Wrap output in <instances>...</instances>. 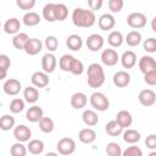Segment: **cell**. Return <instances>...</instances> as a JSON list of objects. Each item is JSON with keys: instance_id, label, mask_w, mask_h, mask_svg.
<instances>
[{"instance_id": "28", "label": "cell", "mask_w": 156, "mask_h": 156, "mask_svg": "<svg viewBox=\"0 0 156 156\" xmlns=\"http://www.w3.org/2000/svg\"><path fill=\"white\" fill-rule=\"evenodd\" d=\"M23 98L28 104H35L39 99V91L35 87H27L23 90Z\"/></svg>"}, {"instance_id": "41", "label": "cell", "mask_w": 156, "mask_h": 156, "mask_svg": "<svg viewBox=\"0 0 156 156\" xmlns=\"http://www.w3.org/2000/svg\"><path fill=\"white\" fill-rule=\"evenodd\" d=\"M44 44H45V46L48 49V52H54L58 48V39L55 35H48L45 38Z\"/></svg>"}, {"instance_id": "51", "label": "cell", "mask_w": 156, "mask_h": 156, "mask_svg": "<svg viewBox=\"0 0 156 156\" xmlns=\"http://www.w3.org/2000/svg\"><path fill=\"white\" fill-rule=\"evenodd\" d=\"M7 77V72L4 69H0V80H4Z\"/></svg>"}, {"instance_id": "8", "label": "cell", "mask_w": 156, "mask_h": 156, "mask_svg": "<svg viewBox=\"0 0 156 156\" xmlns=\"http://www.w3.org/2000/svg\"><path fill=\"white\" fill-rule=\"evenodd\" d=\"M2 89H4V93L9 96H15L17 95L21 89H22V85H21V82L18 79H15V78H9L7 80H5L4 85H2Z\"/></svg>"}, {"instance_id": "21", "label": "cell", "mask_w": 156, "mask_h": 156, "mask_svg": "<svg viewBox=\"0 0 156 156\" xmlns=\"http://www.w3.org/2000/svg\"><path fill=\"white\" fill-rule=\"evenodd\" d=\"M119 60H121L122 66H123L124 68L129 69V68H133V67L135 66V63H136V55H135L134 51L127 50V51H124V52L122 54V56H121Z\"/></svg>"}, {"instance_id": "53", "label": "cell", "mask_w": 156, "mask_h": 156, "mask_svg": "<svg viewBox=\"0 0 156 156\" xmlns=\"http://www.w3.org/2000/svg\"><path fill=\"white\" fill-rule=\"evenodd\" d=\"M45 156H58V154H57V152H54V151H50V152H48Z\"/></svg>"}, {"instance_id": "27", "label": "cell", "mask_w": 156, "mask_h": 156, "mask_svg": "<svg viewBox=\"0 0 156 156\" xmlns=\"http://www.w3.org/2000/svg\"><path fill=\"white\" fill-rule=\"evenodd\" d=\"M28 40H29L28 34L20 32V33H17L16 35H13V38H12V45H13V48L17 49V50H23Z\"/></svg>"}, {"instance_id": "24", "label": "cell", "mask_w": 156, "mask_h": 156, "mask_svg": "<svg viewBox=\"0 0 156 156\" xmlns=\"http://www.w3.org/2000/svg\"><path fill=\"white\" fill-rule=\"evenodd\" d=\"M82 119H83L84 124L88 126V127H94L99 122L98 113L93 110H84L83 113H82Z\"/></svg>"}, {"instance_id": "33", "label": "cell", "mask_w": 156, "mask_h": 156, "mask_svg": "<svg viewBox=\"0 0 156 156\" xmlns=\"http://www.w3.org/2000/svg\"><path fill=\"white\" fill-rule=\"evenodd\" d=\"M105 130H106V133H107L108 135H111V136H118V135L122 134L123 128H122V127L113 119V121H110V122L106 123V126H105Z\"/></svg>"}, {"instance_id": "2", "label": "cell", "mask_w": 156, "mask_h": 156, "mask_svg": "<svg viewBox=\"0 0 156 156\" xmlns=\"http://www.w3.org/2000/svg\"><path fill=\"white\" fill-rule=\"evenodd\" d=\"M105 72L104 68L100 63H91L89 65L88 69H87V80H88V85L90 88H100L104 83H105Z\"/></svg>"}, {"instance_id": "23", "label": "cell", "mask_w": 156, "mask_h": 156, "mask_svg": "<svg viewBox=\"0 0 156 156\" xmlns=\"http://www.w3.org/2000/svg\"><path fill=\"white\" fill-rule=\"evenodd\" d=\"M66 45L72 51H79L83 46V39L78 34H71L66 39Z\"/></svg>"}, {"instance_id": "26", "label": "cell", "mask_w": 156, "mask_h": 156, "mask_svg": "<svg viewBox=\"0 0 156 156\" xmlns=\"http://www.w3.org/2000/svg\"><path fill=\"white\" fill-rule=\"evenodd\" d=\"M22 21H23V23H24L27 27H34V26L39 24L41 20H40L39 13H37V12H34V11H28V12H26V13L23 15Z\"/></svg>"}, {"instance_id": "19", "label": "cell", "mask_w": 156, "mask_h": 156, "mask_svg": "<svg viewBox=\"0 0 156 156\" xmlns=\"http://www.w3.org/2000/svg\"><path fill=\"white\" fill-rule=\"evenodd\" d=\"M69 102H71V106H72L73 108L80 110V108L85 107V105H87V102H88V98H87V95H85L84 93L77 91V93H74V94L71 96Z\"/></svg>"}, {"instance_id": "25", "label": "cell", "mask_w": 156, "mask_h": 156, "mask_svg": "<svg viewBox=\"0 0 156 156\" xmlns=\"http://www.w3.org/2000/svg\"><path fill=\"white\" fill-rule=\"evenodd\" d=\"M124 41V37L119 30H111L107 37V43L112 48H119Z\"/></svg>"}, {"instance_id": "10", "label": "cell", "mask_w": 156, "mask_h": 156, "mask_svg": "<svg viewBox=\"0 0 156 156\" xmlns=\"http://www.w3.org/2000/svg\"><path fill=\"white\" fill-rule=\"evenodd\" d=\"M85 44H87V48H88L90 51H94V52H95V51H99V50H101V49L104 48L105 40H104V38H102L100 34L94 33V34H90V35L88 37Z\"/></svg>"}, {"instance_id": "16", "label": "cell", "mask_w": 156, "mask_h": 156, "mask_svg": "<svg viewBox=\"0 0 156 156\" xmlns=\"http://www.w3.org/2000/svg\"><path fill=\"white\" fill-rule=\"evenodd\" d=\"M98 24H99V28H100L101 30L107 32V30H111V29L115 27L116 20H115V17H113L111 13H104V15H101V16L99 17Z\"/></svg>"}, {"instance_id": "39", "label": "cell", "mask_w": 156, "mask_h": 156, "mask_svg": "<svg viewBox=\"0 0 156 156\" xmlns=\"http://www.w3.org/2000/svg\"><path fill=\"white\" fill-rule=\"evenodd\" d=\"M106 155L107 156H121L122 155V147L119 144L115 143V141H111L106 145Z\"/></svg>"}, {"instance_id": "45", "label": "cell", "mask_w": 156, "mask_h": 156, "mask_svg": "<svg viewBox=\"0 0 156 156\" xmlns=\"http://www.w3.org/2000/svg\"><path fill=\"white\" fill-rule=\"evenodd\" d=\"M107 5H108L110 11L112 13H116V12H119L123 9L124 2H123V0H108Z\"/></svg>"}, {"instance_id": "49", "label": "cell", "mask_w": 156, "mask_h": 156, "mask_svg": "<svg viewBox=\"0 0 156 156\" xmlns=\"http://www.w3.org/2000/svg\"><path fill=\"white\" fill-rule=\"evenodd\" d=\"M145 145L146 147L151 149L152 151L156 149V135L155 134H150L146 136V140H145Z\"/></svg>"}, {"instance_id": "42", "label": "cell", "mask_w": 156, "mask_h": 156, "mask_svg": "<svg viewBox=\"0 0 156 156\" xmlns=\"http://www.w3.org/2000/svg\"><path fill=\"white\" fill-rule=\"evenodd\" d=\"M83 72H84V65H83V62L80 60H78V58L74 57V60H73V62L71 65V68H69V73H72L74 76H80Z\"/></svg>"}, {"instance_id": "30", "label": "cell", "mask_w": 156, "mask_h": 156, "mask_svg": "<svg viewBox=\"0 0 156 156\" xmlns=\"http://www.w3.org/2000/svg\"><path fill=\"white\" fill-rule=\"evenodd\" d=\"M27 151L32 155H40L44 151V143L40 139H32L27 145Z\"/></svg>"}, {"instance_id": "32", "label": "cell", "mask_w": 156, "mask_h": 156, "mask_svg": "<svg viewBox=\"0 0 156 156\" xmlns=\"http://www.w3.org/2000/svg\"><path fill=\"white\" fill-rule=\"evenodd\" d=\"M15 123L16 121L12 115H4L0 117V129L4 132H7L15 128Z\"/></svg>"}, {"instance_id": "43", "label": "cell", "mask_w": 156, "mask_h": 156, "mask_svg": "<svg viewBox=\"0 0 156 156\" xmlns=\"http://www.w3.org/2000/svg\"><path fill=\"white\" fill-rule=\"evenodd\" d=\"M143 48L146 52H150V54L156 52V38L150 37V38L145 39L143 43Z\"/></svg>"}, {"instance_id": "17", "label": "cell", "mask_w": 156, "mask_h": 156, "mask_svg": "<svg viewBox=\"0 0 156 156\" xmlns=\"http://www.w3.org/2000/svg\"><path fill=\"white\" fill-rule=\"evenodd\" d=\"M43 116H44V111H43V108H41L40 106H38V105L30 106V107L27 110V112H26V118H27V121H29V122H32V123H38V122L43 118Z\"/></svg>"}, {"instance_id": "4", "label": "cell", "mask_w": 156, "mask_h": 156, "mask_svg": "<svg viewBox=\"0 0 156 156\" xmlns=\"http://www.w3.org/2000/svg\"><path fill=\"white\" fill-rule=\"evenodd\" d=\"M56 147H57V151H58L60 155L69 156L76 151V141L72 138L65 136V138H61L57 141Z\"/></svg>"}, {"instance_id": "7", "label": "cell", "mask_w": 156, "mask_h": 156, "mask_svg": "<svg viewBox=\"0 0 156 156\" xmlns=\"http://www.w3.org/2000/svg\"><path fill=\"white\" fill-rule=\"evenodd\" d=\"M100 58H101V62L105 66H108V67H112V66L117 65V62L119 61V56H118V54H117V51L115 49H105V50H102Z\"/></svg>"}, {"instance_id": "13", "label": "cell", "mask_w": 156, "mask_h": 156, "mask_svg": "<svg viewBox=\"0 0 156 156\" xmlns=\"http://www.w3.org/2000/svg\"><path fill=\"white\" fill-rule=\"evenodd\" d=\"M30 80H32L33 87H35V88H45L49 85V82H50L49 76L43 71L34 72L30 77Z\"/></svg>"}, {"instance_id": "11", "label": "cell", "mask_w": 156, "mask_h": 156, "mask_svg": "<svg viewBox=\"0 0 156 156\" xmlns=\"http://www.w3.org/2000/svg\"><path fill=\"white\" fill-rule=\"evenodd\" d=\"M13 136L18 143H26L29 141L32 136V130L24 124H18L13 128Z\"/></svg>"}, {"instance_id": "1", "label": "cell", "mask_w": 156, "mask_h": 156, "mask_svg": "<svg viewBox=\"0 0 156 156\" xmlns=\"http://www.w3.org/2000/svg\"><path fill=\"white\" fill-rule=\"evenodd\" d=\"M96 17L95 13L90 10H85L82 7H76L72 12V22L76 27L89 28L95 24Z\"/></svg>"}, {"instance_id": "47", "label": "cell", "mask_w": 156, "mask_h": 156, "mask_svg": "<svg viewBox=\"0 0 156 156\" xmlns=\"http://www.w3.org/2000/svg\"><path fill=\"white\" fill-rule=\"evenodd\" d=\"M144 82L147 84V85H156V71H151V72H147L144 74Z\"/></svg>"}, {"instance_id": "54", "label": "cell", "mask_w": 156, "mask_h": 156, "mask_svg": "<svg viewBox=\"0 0 156 156\" xmlns=\"http://www.w3.org/2000/svg\"><path fill=\"white\" fill-rule=\"evenodd\" d=\"M147 156H156V151H155V150H154V151H151V152H150Z\"/></svg>"}, {"instance_id": "3", "label": "cell", "mask_w": 156, "mask_h": 156, "mask_svg": "<svg viewBox=\"0 0 156 156\" xmlns=\"http://www.w3.org/2000/svg\"><path fill=\"white\" fill-rule=\"evenodd\" d=\"M90 105L98 111H106L110 106V100L104 93L94 91L90 95Z\"/></svg>"}, {"instance_id": "22", "label": "cell", "mask_w": 156, "mask_h": 156, "mask_svg": "<svg viewBox=\"0 0 156 156\" xmlns=\"http://www.w3.org/2000/svg\"><path fill=\"white\" fill-rule=\"evenodd\" d=\"M78 139L83 144H91L96 139V132L93 128H83L78 133Z\"/></svg>"}, {"instance_id": "34", "label": "cell", "mask_w": 156, "mask_h": 156, "mask_svg": "<svg viewBox=\"0 0 156 156\" xmlns=\"http://www.w3.org/2000/svg\"><path fill=\"white\" fill-rule=\"evenodd\" d=\"M141 39H143L141 33L138 32V30H130V32L127 34V37L124 38L126 43H127L129 46H138V45L141 43Z\"/></svg>"}, {"instance_id": "35", "label": "cell", "mask_w": 156, "mask_h": 156, "mask_svg": "<svg viewBox=\"0 0 156 156\" xmlns=\"http://www.w3.org/2000/svg\"><path fill=\"white\" fill-rule=\"evenodd\" d=\"M38 123H39V129H40L43 133H46V134L51 133V132L54 130V128H55V123H54V121H52L50 117L43 116V118H41Z\"/></svg>"}, {"instance_id": "37", "label": "cell", "mask_w": 156, "mask_h": 156, "mask_svg": "<svg viewBox=\"0 0 156 156\" xmlns=\"http://www.w3.org/2000/svg\"><path fill=\"white\" fill-rule=\"evenodd\" d=\"M10 154L11 156H27V146L23 143L16 141L10 147Z\"/></svg>"}, {"instance_id": "36", "label": "cell", "mask_w": 156, "mask_h": 156, "mask_svg": "<svg viewBox=\"0 0 156 156\" xmlns=\"http://www.w3.org/2000/svg\"><path fill=\"white\" fill-rule=\"evenodd\" d=\"M73 60H74V56H72V55H68V54L62 55L58 60L60 69L63 71V72H69V68H71V65H72Z\"/></svg>"}, {"instance_id": "15", "label": "cell", "mask_w": 156, "mask_h": 156, "mask_svg": "<svg viewBox=\"0 0 156 156\" xmlns=\"http://www.w3.org/2000/svg\"><path fill=\"white\" fill-rule=\"evenodd\" d=\"M112 82L117 88H126L130 83V74L127 71H117L113 74Z\"/></svg>"}, {"instance_id": "40", "label": "cell", "mask_w": 156, "mask_h": 156, "mask_svg": "<svg viewBox=\"0 0 156 156\" xmlns=\"http://www.w3.org/2000/svg\"><path fill=\"white\" fill-rule=\"evenodd\" d=\"M24 110V100L20 98H15L10 102V111L12 113H20Z\"/></svg>"}, {"instance_id": "12", "label": "cell", "mask_w": 156, "mask_h": 156, "mask_svg": "<svg viewBox=\"0 0 156 156\" xmlns=\"http://www.w3.org/2000/svg\"><path fill=\"white\" fill-rule=\"evenodd\" d=\"M138 66H139V69L141 73H147V72H151V71H156V61L152 56H141L139 62H138Z\"/></svg>"}, {"instance_id": "48", "label": "cell", "mask_w": 156, "mask_h": 156, "mask_svg": "<svg viewBox=\"0 0 156 156\" xmlns=\"http://www.w3.org/2000/svg\"><path fill=\"white\" fill-rule=\"evenodd\" d=\"M10 66H11L10 57L7 55H5V54H1L0 55V69H4V71L7 72V69L10 68Z\"/></svg>"}, {"instance_id": "18", "label": "cell", "mask_w": 156, "mask_h": 156, "mask_svg": "<svg viewBox=\"0 0 156 156\" xmlns=\"http://www.w3.org/2000/svg\"><path fill=\"white\" fill-rule=\"evenodd\" d=\"M115 121L124 129V128H128V127L132 126V123H133V117H132V115H130L129 111H127V110H121V111L117 112Z\"/></svg>"}, {"instance_id": "50", "label": "cell", "mask_w": 156, "mask_h": 156, "mask_svg": "<svg viewBox=\"0 0 156 156\" xmlns=\"http://www.w3.org/2000/svg\"><path fill=\"white\" fill-rule=\"evenodd\" d=\"M102 4H104L102 0H89L88 1V6H89L90 11H93V12L96 11V10H100Z\"/></svg>"}, {"instance_id": "44", "label": "cell", "mask_w": 156, "mask_h": 156, "mask_svg": "<svg viewBox=\"0 0 156 156\" xmlns=\"http://www.w3.org/2000/svg\"><path fill=\"white\" fill-rule=\"evenodd\" d=\"M121 156H143V150L136 145H132L123 150Z\"/></svg>"}, {"instance_id": "6", "label": "cell", "mask_w": 156, "mask_h": 156, "mask_svg": "<svg viewBox=\"0 0 156 156\" xmlns=\"http://www.w3.org/2000/svg\"><path fill=\"white\" fill-rule=\"evenodd\" d=\"M56 66H57V60H56V56L52 52H46V54L43 55V57H41L43 72H45L46 74L52 73L56 69Z\"/></svg>"}, {"instance_id": "31", "label": "cell", "mask_w": 156, "mask_h": 156, "mask_svg": "<svg viewBox=\"0 0 156 156\" xmlns=\"http://www.w3.org/2000/svg\"><path fill=\"white\" fill-rule=\"evenodd\" d=\"M54 13H55V20L56 21H65L68 16V9L62 2H55Z\"/></svg>"}, {"instance_id": "38", "label": "cell", "mask_w": 156, "mask_h": 156, "mask_svg": "<svg viewBox=\"0 0 156 156\" xmlns=\"http://www.w3.org/2000/svg\"><path fill=\"white\" fill-rule=\"evenodd\" d=\"M55 2H49L43 7V17L48 22H55V13H54Z\"/></svg>"}, {"instance_id": "52", "label": "cell", "mask_w": 156, "mask_h": 156, "mask_svg": "<svg viewBox=\"0 0 156 156\" xmlns=\"http://www.w3.org/2000/svg\"><path fill=\"white\" fill-rule=\"evenodd\" d=\"M155 23H156V17L152 18V23H151V28H152L154 32H156V26H155Z\"/></svg>"}, {"instance_id": "9", "label": "cell", "mask_w": 156, "mask_h": 156, "mask_svg": "<svg viewBox=\"0 0 156 156\" xmlns=\"http://www.w3.org/2000/svg\"><path fill=\"white\" fill-rule=\"evenodd\" d=\"M138 100L143 106L150 107V106H154L156 102V94L151 89H143L138 95Z\"/></svg>"}, {"instance_id": "46", "label": "cell", "mask_w": 156, "mask_h": 156, "mask_svg": "<svg viewBox=\"0 0 156 156\" xmlns=\"http://www.w3.org/2000/svg\"><path fill=\"white\" fill-rule=\"evenodd\" d=\"M16 5L22 10H32L35 5V0H17Z\"/></svg>"}, {"instance_id": "29", "label": "cell", "mask_w": 156, "mask_h": 156, "mask_svg": "<svg viewBox=\"0 0 156 156\" xmlns=\"http://www.w3.org/2000/svg\"><path fill=\"white\" fill-rule=\"evenodd\" d=\"M122 135H123V140L127 144H135V143H138L140 140V136H141L140 133L136 129H129V128L123 130Z\"/></svg>"}, {"instance_id": "5", "label": "cell", "mask_w": 156, "mask_h": 156, "mask_svg": "<svg viewBox=\"0 0 156 156\" xmlns=\"http://www.w3.org/2000/svg\"><path fill=\"white\" fill-rule=\"evenodd\" d=\"M127 24L134 29L144 28L146 26V16L143 12H132L127 16Z\"/></svg>"}, {"instance_id": "20", "label": "cell", "mask_w": 156, "mask_h": 156, "mask_svg": "<svg viewBox=\"0 0 156 156\" xmlns=\"http://www.w3.org/2000/svg\"><path fill=\"white\" fill-rule=\"evenodd\" d=\"M20 29H21V22L16 17H11V18L6 20V22L4 23V30L7 34L16 35L17 33H20Z\"/></svg>"}, {"instance_id": "55", "label": "cell", "mask_w": 156, "mask_h": 156, "mask_svg": "<svg viewBox=\"0 0 156 156\" xmlns=\"http://www.w3.org/2000/svg\"><path fill=\"white\" fill-rule=\"evenodd\" d=\"M0 27H1V22H0Z\"/></svg>"}, {"instance_id": "14", "label": "cell", "mask_w": 156, "mask_h": 156, "mask_svg": "<svg viewBox=\"0 0 156 156\" xmlns=\"http://www.w3.org/2000/svg\"><path fill=\"white\" fill-rule=\"evenodd\" d=\"M43 49V43L40 39L38 38H29V40L27 41L26 46H24V51L27 55H30V56H34L37 54H39Z\"/></svg>"}]
</instances>
